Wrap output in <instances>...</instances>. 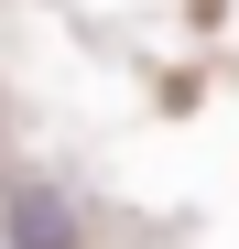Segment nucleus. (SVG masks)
Returning <instances> with one entry per match:
<instances>
[{
	"mask_svg": "<svg viewBox=\"0 0 239 249\" xmlns=\"http://www.w3.org/2000/svg\"><path fill=\"white\" fill-rule=\"evenodd\" d=\"M0 238L11 249H76L87 228H76V195L65 184H11L0 195Z\"/></svg>",
	"mask_w": 239,
	"mask_h": 249,
	"instance_id": "nucleus-1",
	"label": "nucleus"
}]
</instances>
